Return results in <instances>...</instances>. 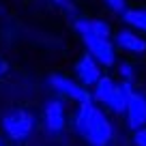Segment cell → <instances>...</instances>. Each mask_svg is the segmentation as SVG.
Segmentation results:
<instances>
[{
    "label": "cell",
    "mask_w": 146,
    "mask_h": 146,
    "mask_svg": "<svg viewBox=\"0 0 146 146\" xmlns=\"http://www.w3.org/2000/svg\"><path fill=\"white\" fill-rule=\"evenodd\" d=\"M73 129L88 146H108L114 137V125L97 103H82L73 114Z\"/></svg>",
    "instance_id": "obj_1"
},
{
    "label": "cell",
    "mask_w": 146,
    "mask_h": 146,
    "mask_svg": "<svg viewBox=\"0 0 146 146\" xmlns=\"http://www.w3.org/2000/svg\"><path fill=\"white\" fill-rule=\"evenodd\" d=\"M0 129H2L7 140L15 142V144H22V142H26L35 133L36 116L26 108L7 110L5 114H2V118H0Z\"/></svg>",
    "instance_id": "obj_2"
},
{
    "label": "cell",
    "mask_w": 146,
    "mask_h": 146,
    "mask_svg": "<svg viewBox=\"0 0 146 146\" xmlns=\"http://www.w3.org/2000/svg\"><path fill=\"white\" fill-rule=\"evenodd\" d=\"M92 103L97 101L101 110H110L112 114H125V97L120 90V84L110 75H101V80L90 90Z\"/></svg>",
    "instance_id": "obj_3"
},
{
    "label": "cell",
    "mask_w": 146,
    "mask_h": 146,
    "mask_svg": "<svg viewBox=\"0 0 146 146\" xmlns=\"http://www.w3.org/2000/svg\"><path fill=\"white\" fill-rule=\"evenodd\" d=\"M125 97V118L131 131L146 127V92L135 90L131 82H118Z\"/></svg>",
    "instance_id": "obj_4"
},
{
    "label": "cell",
    "mask_w": 146,
    "mask_h": 146,
    "mask_svg": "<svg viewBox=\"0 0 146 146\" xmlns=\"http://www.w3.org/2000/svg\"><path fill=\"white\" fill-rule=\"evenodd\" d=\"M47 82H50L52 90L58 95V99L75 101L78 105H82V103H90V101H92L90 90H88L86 86H82L78 80L69 78V75H62V73H52Z\"/></svg>",
    "instance_id": "obj_5"
},
{
    "label": "cell",
    "mask_w": 146,
    "mask_h": 146,
    "mask_svg": "<svg viewBox=\"0 0 146 146\" xmlns=\"http://www.w3.org/2000/svg\"><path fill=\"white\" fill-rule=\"evenodd\" d=\"M41 120H43V127H45L47 133H52V135L62 133L64 127H67V108H64V101L58 99V97L47 99L43 110H41Z\"/></svg>",
    "instance_id": "obj_6"
},
{
    "label": "cell",
    "mask_w": 146,
    "mask_h": 146,
    "mask_svg": "<svg viewBox=\"0 0 146 146\" xmlns=\"http://www.w3.org/2000/svg\"><path fill=\"white\" fill-rule=\"evenodd\" d=\"M84 45H86V54L92 56L97 62L103 67H114L118 60H116V50L112 39H99V36H84L82 39Z\"/></svg>",
    "instance_id": "obj_7"
},
{
    "label": "cell",
    "mask_w": 146,
    "mask_h": 146,
    "mask_svg": "<svg viewBox=\"0 0 146 146\" xmlns=\"http://www.w3.org/2000/svg\"><path fill=\"white\" fill-rule=\"evenodd\" d=\"M75 75H78V82L82 84V86L90 88L101 80L103 69H101V64L97 62L92 56L84 54V56H80V58L75 60Z\"/></svg>",
    "instance_id": "obj_8"
},
{
    "label": "cell",
    "mask_w": 146,
    "mask_h": 146,
    "mask_svg": "<svg viewBox=\"0 0 146 146\" xmlns=\"http://www.w3.org/2000/svg\"><path fill=\"white\" fill-rule=\"evenodd\" d=\"M114 47H118L120 52H125V54H144L146 52V39L144 36H140L135 30H131V28H120V30H116L114 35Z\"/></svg>",
    "instance_id": "obj_9"
},
{
    "label": "cell",
    "mask_w": 146,
    "mask_h": 146,
    "mask_svg": "<svg viewBox=\"0 0 146 146\" xmlns=\"http://www.w3.org/2000/svg\"><path fill=\"white\" fill-rule=\"evenodd\" d=\"M73 28L82 36H99V39H112V28L105 19H95V17H78L73 22Z\"/></svg>",
    "instance_id": "obj_10"
},
{
    "label": "cell",
    "mask_w": 146,
    "mask_h": 146,
    "mask_svg": "<svg viewBox=\"0 0 146 146\" xmlns=\"http://www.w3.org/2000/svg\"><path fill=\"white\" fill-rule=\"evenodd\" d=\"M120 17L127 24V28L146 32V7H127Z\"/></svg>",
    "instance_id": "obj_11"
},
{
    "label": "cell",
    "mask_w": 146,
    "mask_h": 146,
    "mask_svg": "<svg viewBox=\"0 0 146 146\" xmlns=\"http://www.w3.org/2000/svg\"><path fill=\"white\" fill-rule=\"evenodd\" d=\"M52 5H54L58 11H62V15H67L71 22H75V19L80 17V9H78V5H75L73 0H52Z\"/></svg>",
    "instance_id": "obj_12"
},
{
    "label": "cell",
    "mask_w": 146,
    "mask_h": 146,
    "mask_svg": "<svg viewBox=\"0 0 146 146\" xmlns=\"http://www.w3.org/2000/svg\"><path fill=\"white\" fill-rule=\"evenodd\" d=\"M118 73H120V82H131L133 84V78H135V69H133V64L129 62H118Z\"/></svg>",
    "instance_id": "obj_13"
},
{
    "label": "cell",
    "mask_w": 146,
    "mask_h": 146,
    "mask_svg": "<svg viewBox=\"0 0 146 146\" xmlns=\"http://www.w3.org/2000/svg\"><path fill=\"white\" fill-rule=\"evenodd\" d=\"M103 2L112 13H118V15H123L127 9V0H103Z\"/></svg>",
    "instance_id": "obj_14"
},
{
    "label": "cell",
    "mask_w": 146,
    "mask_h": 146,
    "mask_svg": "<svg viewBox=\"0 0 146 146\" xmlns=\"http://www.w3.org/2000/svg\"><path fill=\"white\" fill-rule=\"evenodd\" d=\"M133 144L135 146H146V127L133 131Z\"/></svg>",
    "instance_id": "obj_15"
},
{
    "label": "cell",
    "mask_w": 146,
    "mask_h": 146,
    "mask_svg": "<svg viewBox=\"0 0 146 146\" xmlns=\"http://www.w3.org/2000/svg\"><path fill=\"white\" fill-rule=\"evenodd\" d=\"M7 73H9V62L0 56V78H2V75H7Z\"/></svg>",
    "instance_id": "obj_16"
},
{
    "label": "cell",
    "mask_w": 146,
    "mask_h": 146,
    "mask_svg": "<svg viewBox=\"0 0 146 146\" xmlns=\"http://www.w3.org/2000/svg\"><path fill=\"white\" fill-rule=\"evenodd\" d=\"M0 146H7V142H5V140H2V137H0Z\"/></svg>",
    "instance_id": "obj_17"
}]
</instances>
